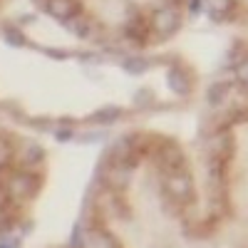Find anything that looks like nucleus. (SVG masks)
<instances>
[{"label": "nucleus", "instance_id": "f257e3e1", "mask_svg": "<svg viewBox=\"0 0 248 248\" xmlns=\"http://www.w3.org/2000/svg\"><path fill=\"white\" fill-rule=\"evenodd\" d=\"M5 191L10 199L15 201H30L37 196L40 191V186H43V176H37L35 179V169H15L5 176Z\"/></svg>", "mask_w": 248, "mask_h": 248}, {"label": "nucleus", "instance_id": "f03ea898", "mask_svg": "<svg viewBox=\"0 0 248 248\" xmlns=\"http://www.w3.org/2000/svg\"><path fill=\"white\" fill-rule=\"evenodd\" d=\"M149 154H152V159L156 161V167H159L161 171H167V174L181 171V169L186 167V159H184L181 149L176 147L171 139H156V137H154V144H152Z\"/></svg>", "mask_w": 248, "mask_h": 248}, {"label": "nucleus", "instance_id": "7ed1b4c3", "mask_svg": "<svg viewBox=\"0 0 248 248\" xmlns=\"http://www.w3.org/2000/svg\"><path fill=\"white\" fill-rule=\"evenodd\" d=\"M97 174H99V184L107 191H124L132 181V164H117V161L102 159Z\"/></svg>", "mask_w": 248, "mask_h": 248}, {"label": "nucleus", "instance_id": "20e7f679", "mask_svg": "<svg viewBox=\"0 0 248 248\" xmlns=\"http://www.w3.org/2000/svg\"><path fill=\"white\" fill-rule=\"evenodd\" d=\"M164 194H167L174 203H179V206L191 203L194 196H196L191 176L186 174L184 169L181 171H174V174H167V179H164Z\"/></svg>", "mask_w": 248, "mask_h": 248}, {"label": "nucleus", "instance_id": "39448f33", "mask_svg": "<svg viewBox=\"0 0 248 248\" xmlns=\"http://www.w3.org/2000/svg\"><path fill=\"white\" fill-rule=\"evenodd\" d=\"M152 32L159 35V37H169L179 30L181 25V13L176 5H161L152 13Z\"/></svg>", "mask_w": 248, "mask_h": 248}, {"label": "nucleus", "instance_id": "423d86ee", "mask_svg": "<svg viewBox=\"0 0 248 248\" xmlns=\"http://www.w3.org/2000/svg\"><path fill=\"white\" fill-rule=\"evenodd\" d=\"M37 3L43 5L52 17L62 20V23L79 13V3H77V0H37Z\"/></svg>", "mask_w": 248, "mask_h": 248}, {"label": "nucleus", "instance_id": "0eeeda50", "mask_svg": "<svg viewBox=\"0 0 248 248\" xmlns=\"http://www.w3.org/2000/svg\"><path fill=\"white\" fill-rule=\"evenodd\" d=\"M43 147H37L35 141H23L20 149L15 152V161L20 164L23 169H35L40 161H43Z\"/></svg>", "mask_w": 248, "mask_h": 248}, {"label": "nucleus", "instance_id": "6e6552de", "mask_svg": "<svg viewBox=\"0 0 248 248\" xmlns=\"http://www.w3.org/2000/svg\"><path fill=\"white\" fill-rule=\"evenodd\" d=\"M65 28H67L70 32H75L77 37H92L94 23H92V17H90V15L77 13V15H72L70 20H65Z\"/></svg>", "mask_w": 248, "mask_h": 248}, {"label": "nucleus", "instance_id": "1a4fd4ad", "mask_svg": "<svg viewBox=\"0 0 248 248\" xmlns=\"http://www.w3.org/2000/svg\"><path fill=\"white\" fill-rule=\"evenodd\" d=\"M87 241L92 248H119L117 238L112 233H107L102 226H92V229L87 231Z\"/></svg>", "mask_w": 248, "mask_h": 248}, {"label": "nucleus", "instance_id": "9d476101", "mask_svg": "<svg viewBox=\"0 0 248 248\" xmlns=\"http://www.w3.org/2000/svg\"><path fill=\"white\" fill-rule=\"evenodd\" d=\"M169 87L176 94H189L191 92V77L186 75L184 70H171L169 72Z\"/></svg>", "mask_w": 248, "mask_h": 248}, {"label": "nucleus", "instance_id": "9b49d317", "mask_svg": "<svg viewBox=\"0 0 248 248\" xmlns=\"http://www.w3.org/2000/svg\"><path fill=\"white\" fill-rule=\"evenodd\" d=\"M15 159V149H13V144L5 139V137H0V171H5L10 164Z\"/></svg>", "mask_w": 248, "mask_h": 248}, {"label": "nucleus", "instance_id": "f8f14e48", "mask_svg": "<svg viewBox=\"0 0 248 248\" xmlns=\"http://www.w3.org/2000/svg\"><path fill=\"white\" fill-rule=\"evenodd\" d=\"M229 92H231V85H229V82H216V85L209 90V102L218 105V102H223L226 97H229Z\"/></svg>", "mask_w": 248, "mask_h": 248}, {"label": "nucleus", "instance_id": "ddd939ff", "mask_svg": "<svg viewBox=\"0 0 248 248\" xmlns=\"http://www.w3.org/2000/svg\"><path fill=\"white\" fill-rule=\"evenodd\" d=\"M206 5H209L211 15H229L233 10V0H206Z\"/></svg>", "mask_w": 248, "mask_h": 248}, {"label": "nucleus", "instance_id": "4468645a", "mask_svg": "<svg viewBox=\"0 0 248 248\" xmlns=\"http://www.w3.org/2000/svg\"><path fill=\"white\" fill-rule=\"evenodd\" d=\"M119 114H122V109H119V107H107V109H99V112L94 114V122L109 124V122H117V119H119Z\"/></svg>", "mask_w": 248, "mask_h": 248}, {"label": "nucleus", "instance_id": "2eb2a0df", "mask_svg": "<svg viewBox=\"0 0 248 248\" xmlns=\"http://www.w3.org/2000/svg\"><path fill=\"white\" fill-rule=\"evenodd\" d=\"M124 67H127V72H132V75H141L144 70H147V60H141V57H129L127 62H124Z\"/></svg>", "mask_w": 248, "mask_h": 248}, {"label": "nucleus", "instance_id": "dca6fc26", "mask_svg": "<svg viewBox=\"0 0 248 248\" xmlns=\"http://www.w3.org/2000/svg\"><path fill=\"white\" fill-rule=\"evenodd\" d=\"M236 77H238V79L243 82V85L248 87V60H243L241 65L236 67Z\"/></svg>", "mask_w": 248, "mask_h": 248}, {"label": "nucleus", "instance_id": "f3484780", "mask_svg": "<svg viewBox=\"0 0 248 248\" xmlns=\"http://www.w3.org/2000/svg\"><path fill=\"white\" fill-rule=\"evenodd\" d=\"M0 248H20V243L15 241L13 231H10V233H5L3 238H0Z\"/></svg>", "mask_w": 248, "mask_h": 248}, {"label": "nucleus", "instance_id": "a211bd4d", "mask_svg": "<svg viewBox=\"0 0 248 248\" xmlns=\"http://www.w3.org/2000/svg\"><path fill=\"white\" fill-rule=\"evenodd\" d=\"M149 102H152V94H149L147 90H141V92H139V97H137V105H139V107H144V105H149Z\"/></svg>", "mask_w": 248, "mask_h": 248}]
</instances>
